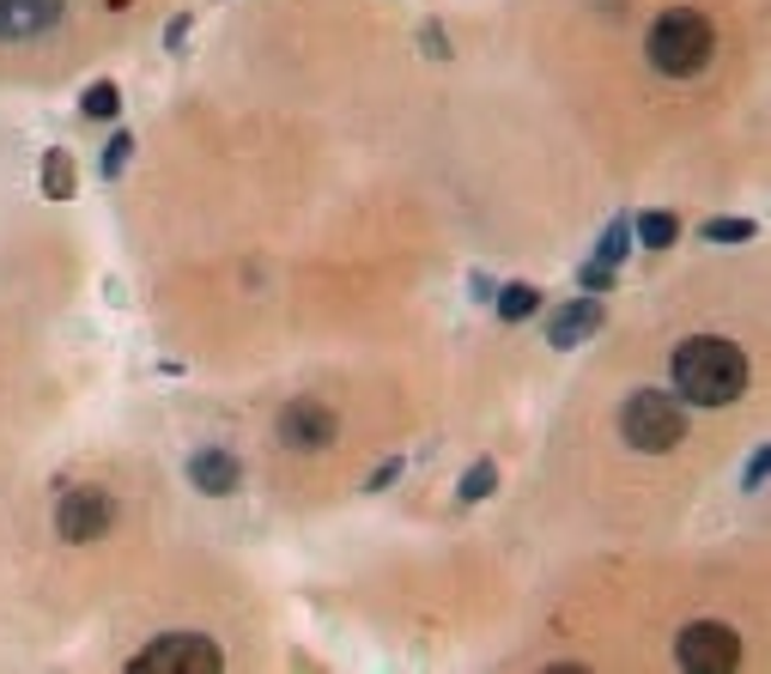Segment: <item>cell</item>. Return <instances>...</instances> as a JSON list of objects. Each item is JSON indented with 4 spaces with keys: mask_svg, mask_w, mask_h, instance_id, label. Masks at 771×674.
I'll return each mask as SVG.
<instances>
[{
    "mask_svg": "<svg viewBox=\"0 0 771 674\" xmlns=\"http://www.w3.org/2000/svg\"><path fill=\"white\" fill-rule=\"evenodd\" d=\"M766 468H771V444H759V449H753V462H747V475H741V487H747V492H759Z\"/></svg>",
    "mask_w": 771,
    "mask_h": 674,
    "instance_id": "20",
    "label": "cell"
},
{
    "mask_svg": "<svg viewBox=\"0 0 771 674\" xmlns=\"http://www.w3.org/2000/svg\"><path fill=\"white\" fill-rule=\"evenodd\" d=\"M668 377H674V396L693 401V408H729L747 389V353L723 334H693L680 341L668 358Z\"/></svg>",
    "mask_w": 771,
    "mask_h": 674,
    "instance_id": "1",
    "label": "cell"
},
{
    "mask_svg": "<svg viewBox=\"0 0 771 674\" xmlns=\"http://www.w3.org/2000/svg\"><path fill=\"white\" fill-rule=\"evenodd\" d=\"M183 37H189V13H177L165 25V49H183Z\"/></svg>",
    "mask_w": 771,
    "mask_h": 674,
    "instance_id": "22",
    "label": "cell"
},
{
    "mask_svg": "<svg viewBox=\"0 0 771 674\" xmlns=\"http://www.w3.org/2000/svg\"><path fill=\"white\" fill-rule=\"evenodd\" d=\"M759 225L753 219H705V243H753Z\"/></svg>",
    "mask_w": 771,
    "mask_h": 674,
    "instance_id": "17",
    "label": "cell"
},
{
    "mask_svg": "<svg viewBox=\"0 0 771 674\" xmlns=\"http://www.w3.org/2000/svg\"><path fill=\"white\" fill-rule=\"evenodd\" d=\"M128 152H134V134H110V146H104V176H122L128 171Z\"/></svg>",
    "mask_w": 771,
    "mask_h": 674,
    "instance_id": "18",
    "label": "cell"
},
{
    "mask_svg": "<svg viewBox=\"0 0 771 674\" xmlns=\"http://www.w3.org/2000/svg\"><path fill=\"white\" fill-rule=\"evenodd\" d=\"M492 492H498V462H492V456H480V462L462 475L456 499H462V504H480V499H492Z\"/></svg>",
    "mask_w": 771,
    "mask_h": 674,
    "instance_id": "14",
    "label": "cell"
},
{
    "mask_svg": "<svg viewBox=\"0 0 771 674\" xmlns=\"http://www.w3.org/2000/svg\"><path fill=\"white\" fill-rule=\"evenodd\" d=\"M711 49H717V31H711V19L693 13V7H668L650 25V37H644L650 67L668 73V80H693L699 67L711 61Z\"/></svg>",
    "mask_w": 771,
    "mask_h": 674,
    "instance_id": "2",
    "label": "cell"
},
{
    "mask_svg": "<svg viewBox=\"0 0 771 674\" xmlns=\"http://www.w3.org/2000/svg\"><path fill=\"white\" fill-rule=\"evenodd\" d=\"M335 408L328 401H316V396H298V401H286L280 408V444L286 449H322V444H335Z\"/></svg>",
    "mask_w": 771,
    "mask_h": 674,
    "instance_id": "7",
    "label": "cell"
},
{
    "mask_svg": "<svg viewBox=\"0 0 771 674\" xmlns=\"http://www.w3.org/2000/svg\"><path fill=\"white\" fill-rule=\"evenodd\" d=\"M79 110H86V116L92 122H110L122 110V85L116 80H98V85H86V98H79Z\"/></svg>",
    "mask_w": 771,
    "mask_h": 674,
    "instance_id": "15",
    "label": "cell"
},
{
    "mask_svg": "<svg viewBox=\"0 0 771 674\" xmlns=\"http://www.w3.org/2000/svg\"><path fill=\"white\" fill-rule=\"evenodd\" d=\"M632 238H638L644 250H668V243L680 238V219L674 213H644V219L632 225Z\"/></svg>",
    "mask_w": 771,
    "mask_h": 674,
    "instance_id": "13",
    "label": "cell"
},
{
    "mask_svg": "<svg viewBox=\"0 0 771 674\" xmlns=\"http://www.w3.org/2000/svg\"><path fill=\"white\" fill-rule=\"evenodd\" d=\"M674 656H680V669H693V674H729L741 662V638L723 620H693L674 638Z\"/></svg>",
    "mask_w": 771,
    "mask_h": 674,
    "instance_id": "5",
    "label": "cell"
},
{
    "mask_svg": "<svg viewBox=\"0 0 771 674\" xmlns=\"http://www.w3.org/2000/svg\"><path fill=\"white\" fill-rule=\"evenodd\" d=\"M620 437H626L632 449H644V456H668V449L687 437V408H680V396H668V389H638V396H626V408H620Z\"/></svg>",
    "mask_w": 771,
    "mask_h": 674,
    "instance_id": "3",
    "label": "cell"
},
{
    "mask_svg": "<svg viewBox=\"0 0 771 674\" xmlns=\"http://www.w3.org/2000/svg\"><path fill=\"white\" fill-rule=\"evenodd\" d=\"M189 480H195V492H207V499H225V492H237V480H243V468H237L231 449L207 444L189 456Z\"/></svg>",
    "mask_w": 771,
    "mask_h": 674,
    "instance_id": "9",
    "label": "cell"
},
{
    "mask_svg": "<svg viewBox=\"0 0 771 674\" xmlns=\"http://www.w3.org/2000/svg\"><path fill=\"white\" fill-rule=\"evenodd\" d=\"M43 195H49V201H73V159H67L61 146L43 152Z\"/></svg>",
    "mask_w": 771,
    "mask_h": 674,
    "instance_id": "12",
    "label": "cell"
},
{
    "mask_svg": "<svg viewBox=\"0 0 771 674\" xmlns=\"http://www.w3.org/2000/svg\"><path fill=\"white\" fill-rule=\"evenodd\" d=\"M128 669L134 674H219L225 656H219V644L201 638V632H165V638H152Z\"/></svg>",
    "mask_w": 771,
    "mask_h": 674,
    "instance_id": "4",
    "label": "cell"
},
{
    "mask_svg": "<svg viewBox=\"0 0 771 674\" xmlns=\"http://www.w3.org/2000/svg\"><path fill=\"white\" fill-rule=\"evenodd\" d=\"M577 286H583V292H608V286H614V267L583 262V267H577Z\"/></svg>",
    "mask_w": 771,
    "mask_h": 674,
    "instance_id": "19",
    "label": "cell"
},
{
    "mask_svg": "<svg viewBox=\"0 0 771 674\" xmlns=\"http://www.w3.org/2000/svg\"><path fill=\"white\" fill-rule=\"evenodd\" d=\"M67 0H0V43H25L61 25Z\"/></svg>",
    "mask_w": 771,
    "mask_h": 674,
    "instance_id": "8",
    "label": "cell"
},
{
    "mask_svg": "<svg viewBox=\"0 0 771 674\" xmlns=\"http://www.w3.org/2000/svg\"><path fill=\"white\" fill-rule=\"evenodd\" d=\"M419 43H426L432 55H444V31H438V25H426V31H419Z\"/></svg>",
    "mask_w": 771,
    "mask_h": 674,
    "instance_id": "23",
    "label": "cell"
},
{
    "mask_svg": "<svg viewBox=\"0 0 771 674\" xmlns=\"http://www.w3.org/2000/svg\"><path fill=\"white\" fill-rule=\"evenodd\" d=\"M602 317H608V310H602V298H596V292H589V298H571V305L547 322V346H559V353H565V346L589 341V334L602 329Z\"/></svg>",
    "mask_w": 771,
    "mask_h": 674,
    "instance_id": "10",
    "label": "cell"
},
{
    "mask_svg": "<svg viewBox=\"0 0 771 674\" xmlns=\"http://www.w3.org/2000/svg\"><path fill=\"white\" fill-rule=\"evenodd\" d=\"M110 523H116V499L98 492V487H73L55 504V535H61V541H98Z\"/></svg>",
    "mask_w": 771,
    "mask_h": 674,
    "instance_id": "6",
    "label": "cell"
},
{
    "mask_svg": "<svg viewBox=\"0 0 771 674\" xmlns=\"http://www.w3.org/2000/svg\"><path fill=\"white\" fill-rule=\"evenodd\" d=\"M395 480H401V456H389V462H383L377 475L365 480V492H383V487H395Z\"/></svg>",
    "mask_w": 771,
    "mask_h": 674,
    "instance_id": "21",
    "label": "cell"
},
{
    "mask_svg": "<svg viewBox=\"0 0 771 674\" xmlns=\"http://www.w3.org/2000/svg\"><path fill=\"white\" fill-rule=\"evenodd\" d=\"M626 250H632V225L614 219V225L602 231V243H596V262H602V267H620V262H626Z\"/></svg>",
    "mask_w": 771,
    "mask_h": 674,
    "instance_id": "16",
    "label": "cell"
},
{
    "mask_svg": "<svg viewBox=\"0 0 771 674\" xmlns=\"http://www.w3.org/2000/svg\"><path fill=\"white\" fill-rule=\"evenodd\" d=\"M492 305H498V317H504V322H523V317H535V310H541V292L529 286V279H510V286L492 292Z\"/></svg>",
    "mask_w": 771,
    "mask_h": 674,
    "instance_id": "11",
    "label": "cell"
}]
</instances>
